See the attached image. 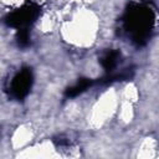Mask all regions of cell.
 Listing matches in <instances>:
<instances>
[{
	"instance_id": "5",
	"label": "cell",
	"mask_w": 159,
	"mask_h": 159,
	"mask_svg": "<svg viewBox=\"0 0 159 159\" xmlns=\"http://www.w3.org/2000/svg\"><path fill=\"white\" fill-rule=\"evenodd\" d=\"M119 58H120V52L119 51H117V50H108L101 57V65H102V67L106 71L111 72L118 65Z\"/></svg>"
},
{
	"instance_id": "6",
	"label": "cell",
	"mask_w": 159,
	"mask_h": 159,
	"mask_svg": "<svg viewBox=\"0 0 159 159\" xmlns=\"http://www.w3.org/2000/svg\"><path fill=\"white\" fill-rule=\"evenodd\" d=\"M17 43L20 47H27L30 45V34L29 29L17 30Z\"/></svg>"
},
{
	"instance_id": "1",
	"label": "cell",
	"mask_w": 159,
	"mask_h": 159,
	"mask_svg": "<svg viewBox=\"0 0 159 159\" xmlns=\"http://www.w3.org/2000/svg\"><path fill=\"white\" fill-rule=\"evenodd\" d=\"M123 24L132 41L137 45H144L149 40L153 30L154 12L147 5L130 4L124 14Z\"/></svg>"
},
{
	"instance_id": "3",
	"label": "cell",
	"mask_w": 159,
	"mask_h": 159,
	"mask_svg": "<svg viewBox=\"0 0 159 159\" xmlns=\"http://www.w3.org/2000/svg\"><path fill=\"white\" fill-rule=\"evenodd\" d=\"M34 76L30 67H22L11 80L10 83V94L15 99H24L32 86Z\"/></svg>"
},
{
	"instance_id": "2",
	"label": "cell",
	"mask_w": 159,
	"mask_h": 159,
	"mask_svg": "<svg viewBox=\"0 0 159 159\" xmlns=\"http://www.w3.org/2000/svg\"><path fill=\"white\" fill-rule=\"evenodd\" d=\"M40 12H41L40 6L30 2L10 12L4 21L7 26L15 27L17 30H24V29H29V26H31L37 20Z\"/></svg>"
},
{
	"instance_id": "4",
	"label": "cell",
	"mask_w": 159,
	"mask_h": 159,
	"mask_svg": "<svg viewBox=\"0 0 159 159\" xmlns=\"http://www.w3.org/2000/svg\"><path fill=\"white\" fill-rule=\"evenodd\" d=\"M92 84H93V80H91V78H80L73 86H71V87H68L66 89L65 96L67 98L77 97L78 94H81L82 92H84L86 89H88Z\"/></svg>"
}]
</instances>
